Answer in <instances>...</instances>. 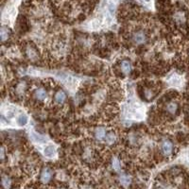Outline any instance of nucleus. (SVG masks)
I'll list each match as a JSON object with an SVG mask.
<instances>
[{"mask_svg": "<svg viewBox=\"0 0 189 189\" xmlns=\"http://www.w3.org/2000/svg\"><path fill=\"white\" fill-rule=\"evenodd\" d=\"M172 149H173V145L170 141L168 140H165L163 142L162 144V151L164 155H169L171 154L172 152Z\"/></svg>", "mask_w": 189, "mask_h": 189, "instance_id": "obj_1", "label": "nucleus"}, {"mask_svg": "<svg viewBox=\"0 0 189 189\" xmlns=\"http://www.w3.org/2000/svg\"><path fill=\"white\" fill-rule=\"evenodd\" d=\"M133 41H134L136 44H144L147 41V38L144 32L142 31H138V32H135L132 36Z\"/></svg>", "mask_w": 189, "mask_h": 189, "instance_id": "obj_2", "label": "nucleus"}, {"mask_svg": "<svg viewBox=\"0 0 189 189\" xmlns=\"http://www.w3.org/2000/svg\"><path fill=\"white\" fill-rule=\"evenodd\" d=\"M52 176V172L49 170V168H44L41 173V181L43 183H48Z\"/></svg>", "mask_w": 189, "mask_h": 189, "instance_id": "obj_3", "label": "nucleus"}, {"mask_svg": "<svg viewBox=\"0 0 189 189\" xmlns=\"http://www.w3.org/2000/svg\"><path fill=\"white\" fill-rule=\"evenodd\" d=\"M121 69L125 75H129L131 72V65L128 61H124L121 64Z\"/></svg>", "mask_w": 189, "mask_h": 189, "instance_id": "obj_4", "label": "nucleus"}, {"mask_svg": "<svg viewBox=\"0 0 189 189\" xmlns=\"http://www.w3.org/2000/svg\"><path fill=\"white\" fill-rule=\"evenodd\" d=\"M65 98H66V96H65L64 91H59L56 93V94H55V100H56V102L59 104L64 103V102L65 101Z\"/></svg>", "mask_w": 189, "mask_h": 189, "instance_id": "obj_5", "label": "nucleus"}, {"mask_svg": "<svg viewBox=\"0 0 189 189\" xmlns=\"http://www.w3.org/2000/svg\"><path fill=\"white\" fill-rule=\"evenodd\" d=\"M167 110L168 113L174 114L177 112V110H178V105L176 103H174V102H171V103H169L167 106Z\"/></svg>", "mask_w": 189, "mask_h": 189, "instance_id": "obj_6", "label": "nucleus"}, {"mask_svg": "<svg viewBox=\"0 0 189 189\" xmlns=\"http://www.w3.org/2000/svg\"><path fill=\"white\" fill-rule=\"evenodd\" d=\"M105 135H106V131L104 129L102 128H99L96 131V137L97 139L98 140H102L103 138H105Z\"/></svg>", "mask_w": 189, "mask_h": 189, "instance_id": "obj_7", "label": "nucleus"}, {"mask_svg": "<svg viewBox=\"0 0 189 189\" xmlns=\"http://www.w3.org/2000/svg\"><path fill=\"white\" fill-rule=\"evenodd\" d=\"M35 96L39 99H45L46 98V92L44 89H38L35 93Z\"/></svg>", "mask_w": 189, "mask_h": 189, "instance_id": "obj_8", "label": "nucleus"}, {"mask_svg": "<svg viewBox=\"0 0 189 189\" xmlns=\"http://www.w3.org/2000/svg\"><path fill=\"white\" fill-rule=\"evenodd\" d=\"M54 152H55V149H54V148L51 147V146L46 147L45 149V155L46 157H51V156H53Z\"/></svg>", "mask_w": 189, "mask_h": 189, "instance_id": "obj_9", "label": "nucleus"}, {"mask_svg": "<svg viewBox=\"0 0 189 189\" xmlns=\"http://www.w3.org/2000/svg\"><path fill=\"white\" fill-rule=\"evenodd\" d=\"M27 122H28V117H27V115H25V114H21V115H19L18 119H17V123H18L20 126L26 125Z\"/></svg>", "mask_w": 189, "mask_h": 189, "instance_id": "obj_10", "label": "nucleus"}, {"mask_svg": "<svg viewBox=\"0 0 189 189\" xmlns=\"http://www.w3.org/2000/svg\"><path fill=\"white\" fill-rule=\"evenodd\" d=\"M105 139H106V142L108 144H114V140H115V137H114V134L113 132H110V133H108V134L105 136Z\"/></svg>", "mask_w": 189, "mask_h": 189, "instance_id": "obj_11", "label": "nucleus"}, {"mask_svg": "<svg viewBox=\"0 0 189 189\" xmlns=\"http://www.w3.org/2000/svg\"><path fill=\"white\" fill-rule=\"evenodd\" d=\"M112 164H113V168L114 170H119L120 169V163H119V161H118V159H116V158L113 159Z\"/></svg>", "mask_w": 189, "mask_h": 189, "instance_id": "obj_12", "label": "nucleus"}, {"mask_svg": "<svg viewBox=\"0 0 189 189\" xmlns=\"http://www.w3.org/2000/svg\"><path fill=\"white\" fill-rule=\"evenodd\" d=\"M120 182H121L123 184L127 185V184H130V182H131V179L129 178V176L123 175V176H121V177H120Z\"/></svg>", "mask_w": 189, "mask_h": 189, "instance_id": "obj_13", "label": "nucleus"}, {"mask_svg": "<svg viewBox=\"0 0 189 189\" xmlns=\"http://www.w3.org/2000/svg\"><path fill=\"white\" fill-rule=\"evenodd\" d=\"M2 184H3V186H4L5 188L10 187V185H11L10 180L8 179V178H6V177H3V179H2Z\"/></svg>", "mask_w": 189, "mask_h": 189, "instance_id": "obj_14", "label": "nucleus"}, {"mask_svg": "<svg viewBox=\"0 0 189 189\" xmlns=\"http://www.w3.org/2000/svg\"><path fill=\"white\" fill-rule=\"evenodd\" d=\"M1 38H2V41H5L6 39L8 38V31H6V28H2V30H1Z\"/></svg>", "mask_w": 189, "mask_h": 189, "instance_id": "obj_15", "label": "nucleus"}, {"mask_svg": "<svg viewBox=\"0 0 189 189\" xmlns=\"http://www.w3.org/2000/svg\"><path fill=\"white\" fill-rule=\"evenodd\" d=\"M32 135H33V137H34V139L36 140V141H38V142H44L45 140H44V138H42L40 135H37V134H35V133H32Z\"/></svg>", "mask_w": 189, "mask_h": 189, "instance_id": "obj_16", "label": "nucleus"}, {"mask_svg": "<svg viewBox=\"0 0 189 189\" xmlns=\"http://www.w3.org/2000/svg\"><path fill=\"white\" fill-rule=\"evenodd\" d=\"M0 152H1V160L3 161L4 160V156H5V151H4V148H1V151H0Z\"/></svg>", "mask_w": 189, "mask_h": 189, "instance_id": "obj_17", "label": "nucleus"}, {"mask_svg": "<svg viewBox=\"0 0 189 189\" xmlns=\"http://www.w3.org/2000/svg\"><path fill=\"white\" fill-rule=\"evenodd\" d=\"M144 1H145V2H149V1H151V0H144Z\"/></svg>", "mask_w": 189, "mask_h": 189, "instance_id": "obj_18", "label": "nucleus"}]
</instances>
